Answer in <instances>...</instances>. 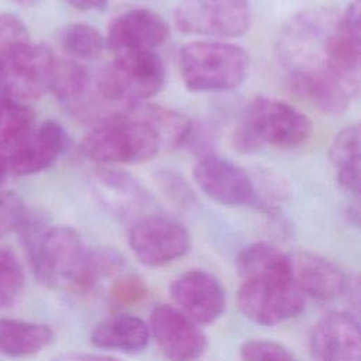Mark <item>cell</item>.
Wrapping results in <instances>:
<instances>
[{"instance_id":"8992f818","label":"cell","mask_w":361,"mask_h":361,"mask_svg":"<svg viewBox=\"0 0 361 361\" xmlns=\"http://www.w3.org/2000/svg\"><path fill=\"white\" fill-rule=\"evenodd\" d=\"M165 82V66L155 51L117 54L94 75L97 93L120 107L148 100L164 89Z\"/></svg>"},{"instance_id":"6da1fadb","label":"cell","mask_w":361,"mask_h":361,"mask_svg":"<svg viewBox=\"0 0 361 361\" xmlns=\"http://www.w3.org/2000/svg\"><path fill=\"white\" fill-rule=\"evenodd\" d=\"M340 20L333 7L314 6L292 16L281 28L275 54L290 89L324 114L344 113L360 93L334 69L330 38Z\"/></svg>"},{"instance_id":"1f68e13d","label":"cell","mask_w":361,"mask_h":361,"mask_svg":"<svg viewBox=\"0 0 361 361\" xmlns=\"http://www.w3.org/2000/svg\"><path fill=\"white\" fill-rule=\"evenodd\" d=\"M30 41L27 27L17 16L11 13L0 14V56Z\"/></svg>"},{"instance_id":"52a82bcc","label":"cell","mask_w":361,"mask_h":361,"mask_svg":"<svg viewBox=\"0 0 361 361\" xmlns=\"http://www.w3.org/2000/svg\"><path fill=\"white\" fill-rule=\"evenodd\" d=\"M49 90L61 106L73 117L89 123H103L123 114L128 107H120L106 102L96 90L94 75L83 65L56 59Z\"/></svg>"},{"instance_id":"5b68a950","label":"cell","mask_w":361,"mask_h":361,"mask_svg":"<svg viewBox=\"0 0 361 361\" xmlns=\"http://www.w3.org/2000/svg\"><path fill=\"white\" fill-rule=\"evenodd\" d=\"M127 110L96 124L85 135L80 149L87 159L97 164H138L159 154L162 147L157 133Z\"/></svg>"},{"instance_id":"3957f363","label":"cell","mask_w":361,"mask_h":361,"mask_svg":"<svg viewBox=\"0 0 361 361\" xmlns=\"http://www.w3.org/2000/svg\"><path fill=\"white\" fill-rule=\"evenodd\" d=\"M179 73L188 90L217 93L238 87L248 76L247 51L227 41H192L179 49Z\"/></svg>"},{"instance_id":"30bf717a","label":"cell","mask_w":361,"mask_h":361,"mask_svg":"<svg viewBox=\"0 0 361 361\" xmlns=\"http://www.w3.org/2000/svg\"><path fill=\"white\" fill-rule=\"evenodd\" d=\"M52 51L25 42L0 56V89L13 99L34 100L49 90L55 66Z\"/></svg>"},{"instance_id":"f1b7e54d","label":"cell","mask_w":361,"mask_h":361,"mask_svg":"<svg viewBox=\"0 0 361 361\" xmlns=\"http://www.w3.org/2000/svg\"><path fill=\"white\" fill-rule=\"evenodd\" d=\"M241 361H296L282 344L271 340H247L240 347Z\"/></svg>"},{"instance_id":"d590c367","label":"cell","mask_w":361,"mask_h":361,"mask_svg":"<svg viewBox=\"0 0 361 361\" xmlns=\"http://www.w3.org/2000/svg\"><path fill=\"white\" fill-rule=\"evenodd\" d=\"M7 165H6V159L3 155H0V185L4 182L6 175H7Z\"/></svg>"},{"instance_id":"4dcf8cb0","label":"cell","mask_w":361,"mask_h":361,"mask_svg":"<svg viewBox=\"0 0 361 361\" xmlns=\"http://www.w3.org/2000/svg\"><path fill=\"white\" fill-rule=\"evenodd\" d=\"M110 293L116 305L131 306L145 299L148 288L142 278L134 274H127L114 281Z\"/></svg>"},{"instance_id":"2e32d148","label":"cell","mask_w":361,"mask_h":361,"mask_svg":"<svg viewBox=\"0 0 361 361\" xmlns=\"http://www.w3.org/2000/svg\"><path fill=\"white\" fill-rule=\"evenodd\" d=\"M173 302L195 323L209 324L226 309V292L220 281L202 269H190L179 275L169 288Z\"/></svg>"},{"instance_id":"e575fe53","label":"cell","mask_w":361,"mask_h":361,"mask_svg":"<svg viewBox=\"0 0 361 361\" xmlns=\"http://www.w3.org/2000/svg\"><path fill=\"white\" fill-rule=\"evenodd\" d=\"M68 3L82 11H103L107 8L110 0H68Z\"/></svg>"},{"instance_id":"277c9868","label":"cell","mask_w":361,"mask_h":361,"mask_svg":"<svg viewBox=\"0 0 361 361\" xmlns=\"http://www.w3.org/2000/svg\"><path fill=\"white\" fill-rule=\"evenodd\" d=\"M28 259L37 279L49 288L85 292L94 286L90 250L71 227H48Z\"/></svg>"},{"instance_id":"8d00e7d4","label":"cell","mask_w":361,"mask_h":361,"mask_svg":"<svg viewBox=\"0 0 361 361\" xmlns=\"http://www.w3.org/2000/svg\"><path fill=\"white\" fill-rule=\"evenodd\" d=\"M16 3H20V4H23V6H30V4H32L34 3V0H14Z\"/></svg>"},{"instance_id":"9c48e42d","label":"cell","mask_w":361,"mask_h":361,"mask_svg":"<svg viewBox=\"0 0 361 361\" xmlns=\"http://www.w3.org/2000/svg\"><path fill=\"white\" fill-rule=\"evenodd\" d=\"M241 313L262 326L279 324L296 317L305 309V295L292 279H243L237 293Z\"/></svg>"},{"instance_id":"7c38bea8","label":"cell","mask_w":361,"mask_h":361,"mask_svg":"<svg viewBox=\"0 0 361 361\" xmlns=\"http://www.w3.org/2000/svg\"><path fill=\"white\" fill-rule=\"evenodd\" d=\"M193 179L212 200L224 206H254L255 189L250 171L233 161L207 154L193 169Z\"/></svg>"},{"instance_id":"603a6c76","label":"cell","mask_w":361,"mask_h":361,"mask_svg":"<svg viewBox=\"0 0 361 361\" xmlns=\"http://www.w3.org/2000/svg\"><path fill=\"white\" fill-rule=\"evenodd\" d=\"M235 268L241 279L275 278L293 281L290 255L265 241L245 247L237 255Z\"/></svg>"},{"instance_id":"4316f807","label":"cell","mask_w":361,"mask_h":361,"mask_svg":"<svg viewBox=\"0 0 361 361\" xmlns=\"http://www.w3.org/2000/svg\"><path fill=\"white\" fill-rule=\"evenodd\" d=\"M24 286V269L17 257L0 248V310L8 307L18 298Z\"/></svg>"},{"instance_id":"ffe728a7","label":"cell","mask_w":361,"mask_h":361,"mask_svg":"<svg viewBox=\"0 0 361 361\" xmlns=\"http://www.w3.org/2000/svg\"><path fill=\"white\" fill-rule=\"evenodd\" d=\"M90 341L103 350L138 354L148 345L149 327L137 316L118 314L99 323L90 334Z\"/></svg>"},{"instance_id":"484cf974","label":"cell","mask_w":361,"mask_h":361,"mask_svg":"<svg viewBox=\"0 0 361 361\" xmlns=\"http://www.w3.org/2000/svg\"><path fill=\"white\" fill-rule=\"evenodd\" d=\"M59 41L68 54L85 61L99 58L106 45V39L100 31L85 23H72L63 27Z\"/></svg>"},{"instance_id":"d6a6232c","label":"cell","mask_w":361,"mask_h":361,"mask_svg":"<svg viewBox=\"0 0 361 361\" xmlns=\"http://www.w3.org/2000/svg\"><path fill=\"white\" fill-rule=\"evenodd\" d=\"M124 267V258L118 251L109 247L90 250V272L94 285L100 278L117 274Z\"/></svg>"},{"instance_id":"4fadbf2b","label":"cell","mask_w":361,"mask_h":361,"mask_svg":"<svg viewBox=\"0 0 361 361\" xmlns=\"http://www.w3.org/2000/svg\"><path fill=\"white\" fill-rule=\"evenodd\" d=\"M149 330L169 361H195L207 348V338L196 323L173 306L161 303L149 316Z\"/></svg>"},{"instance_id":"836d02e7","label":"cell","mask_w":361,"mask_h":361,"mask_svg":"<svg viewBox=\"0 0 361 361\" xmlns=\"http://www.w3.org/2000/svg\"><path fill=\"white\" fill-rule=\"evenodd\" d=\"M51 361H120L110 355L92 354V353H63L54 357Z\"/></svg>"},{"instance_id":"8fae6325","label":"cell","mask_w":361,"mask_h":361,"mask_svg":"<svg viewBox=\"0 0 361 361\" xmlns=\"http://www.w3.org/2000/svg\"><path fill=\"white\" fill-rule=\"evenodd\" d=\"M128 244L141 264L155 268L183 257L190 247V235L173 219L147 214L130 227Z\"/></svg>"},{"instance_id":"44dd1931","label":"cell","mask_w":361,"mask_h":361,"mask_svg":"<svg viewBox=\"0 0 361 361\" xmlns=\"http://www.w3.org/2000/svg\"><path fill=\"white\" fill-rule=\"evenodd\" d=\"M361 135L360 126L351 124L343 128L330 147V161L338 185L351 197L358 200L361 189Z\"/></svg>"},{"instance_id":"9a60e30c","label":"cell","mask_w":361,"mask_h":361,"mask_svg":"<svg viewBox=\"0 0 361 361\" xmlns=\"http://www.w3.org/2000/svg\"><path fill=\"white\" fill-rule=\"evenodd\" d=\"M169 25L152 10L131 8L117 16L107 28L106 47L117 54L155 51L166 42Z\"/></svg>"},{"instance_id":"d6986e66","label":"cell","mask_w":361,"mask_h":361,"mask_svg":"<svg viewBox=\"0 0 361 361\" xmlns=\"http://www.w3.org/2000/svg\"><path fill=\"white\" fill-rule=\"evenodd\" d=\"M292 278L298 289L313 299L330 300L345 292V274L333 261L313 254L296 252L290 255Z\"/></svg>"},{"instance_id":"ac0fdd59","label":"cell","mask_w":361,"mask_h":361,"mask_svg":"<svg viewBox=\"0 0 361 361\" xmlns=\"http://www.w3.org/2000/svg\"><path fill=\"white\" fill-rule=\"evenodd\" d=\"M312 361H361V331L354 316L344 312L322 317L310 334Z\"/></svg>"},{"instance_id":"d4e9b609","label":"cell","mask_w":361,"mask_h":361,"mask_svg":"<svg viewBox=\"0 0 361 361\" xmlns=\"http://www.w3.org/2000/svg\"><path fill=\"white\" fill-rule=\"evenodd\" d=\"M34 113L13 97L0 96V155L10 154L32 131Z\"/></svg>"},{"instance_id":"ba28073f","label":"cell","mask_w":361,"mask_h":361,"mask_svg":"<svg viewBox=\"0 0 361 361\" xmlns=\"http://www.w3.org/2000/svg\"><path fill=\"white\" fill-rule=\"evenodd\" d=\"M173 23L188 35L237 38L251 27V8L248 0H180Z\"/></svg>"},{"instance_id":"f546056e","label":"cell","mask_w":361,"mask_h":361,"mask_svg":"<svg viewBox=\"0 0 361 361\" xmlns=\"http://www.w3.org/2000/svg\"><path fill=\"white\" fill-rule=\"evenodd\" d=\"M27 207L23 199L14 192H0V240L17 231L27 217Z\"/></svg>"},{"instance_id":"7a4b0ae2","label":"cell","mask_w":361,"mask_h":361,"mask_svg":"<svg viewBox=\"0 0 361 361\" xmlns=\"http://www.w3.org/2000/svg\"><path fill=\"white\" fill-rule=\"evenodd\" d=\"M313 127L307 116L285 100L268 96L254 97L231 135L233 148L254 154L267 145L290 149L303 145Z\"/></svg>"},{"instance_id":"83f0119b","label":"cell","mask_w":361,"mask_h":361,"mask_svg":"<svg viewBox=\"0 0 361 361\" xmlns=\"http://www.w3.org/2000/svg\"><path fill=\"white\" fill-rule=\"evenodd\" d=\"M155 178L164 195L176 206L189 209L195 204L193 190L182 173L172 169H161L155 173Z\"/></svg>"},{"instance_id":"7402d4cb","label":"cell","mask_w":361,"mask_h":361,"mask_svg":"<svg viewBox=\"0 0 361 361\" xmlns=\"http://www.w3.org/2000/svg\"><path fill=\"white\" fill-rule=\"evenodd\" d=\"M128 114L147 123L158 135L162 149H176L188 142L193 123L183 113L152 103L131 104Z\"/></svg>"},{"instance_id":"e0dca14e","label":"cell","mask_w":361,"mask_h":361,"mask_svg":"<svg viewBox=\"0 0 361 361\" xmlns=\"http://www.w3.org/2000/svg\"><path fill=\"white\" fill-rule=\"evenodd\" d=\"M69 137L55 120L44 121L4 157L7 171L17 176L38 173L49 168L68 148Z\"/></svg>"},{"instance_id":"cb8c5ba5","label":"cell","mask_w":361,"mask_h":361,"mask_svg":"<svg viewBox=\"0 0 361 361\" xmlns=\"http://www.w3.org/2000/svg\"><path fill=\"white\" fill-rule=\"evenodd\" d=\"M52 341V330L42 323L0 319V354L11 358L39 353Z\"/></svg>"},{"instance_id":"5bb4252c","label":"cell","mask_w":361,"mask_h":361,"mask_svg":"<svg viewBox=\"0 0 361 361\" xmlns=\"http://www.w3.org/2000/svg\"><path fill=\"white\" fill-rule=\"evenodd\" d=\"M90 188L96 200L113 216L124 220H138L152 203L148 190L130 173L99 168L90 176Z\"/></svg>"}]
</instances>
